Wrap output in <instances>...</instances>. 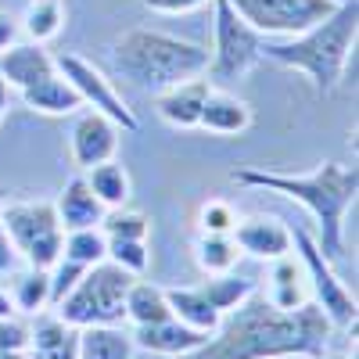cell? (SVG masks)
Here are the masks:
<instances>
[{"label": "cell", "instance_id": "obj_1", "mask_svg": "<svg viewBox=\"0 0 359 359\" xmlns=\"http://www.w3.org/2000/svg\"><path fill=\"white\" fill-rule=\"evenodd\" d=\"M331 331L334 323L313 298L298 309H277L266 294L252 291L184 359H309L327 352Z\"/></svg>", "mask_w": 359, "mask_h": 359}, {"label": "cell", "instance_id": "obj_2", "mask_svg": "<svg viewBox=\"0 0 359 359\" xmlns=\"http://www.w3.org/2000/svg\"><path fill=\"white\" fill-rule=\"evenodd\" d=\"M233 184L252 187V191H269L298 201L309 212L316 226V245L320 252L341 262L345 255V219L355 208L359 194V169L348 162H323L309 172H280V169H237Z\"/></svg>", "mask_w": 359, "mask_h": 359}, {"label": "cell", "instance_id": "obj_3", "mask_svg": "<svg viewBox=\"0 0 359 359\" xmlns=\"http://www.w3.org/2000/svg\"><path fill=\"white\" fill-rule=\"evenodd\" d=\"M355 36H359V0H345L323 22L309 25L306 33L266 40L262 57L273 65L302 72L320 97H331L345 79L348 57L355 50Z\"/></svg>", "mask_w": 359, "mask_h": 359}, {"label": "cell", "instance_id": "obj_4", "mask_svg": "<svg viewBox=\"0 0 359 359\" xmlns=\"http://www.w3.org/2000/svg\"><path fill=\"white\" fill-rule=\"evenodd\" d=\"M111 65L137 90L158 94V90H165L172 83L205 76L208 72V47L137 25V29H126L123 36H115Z\"/></svg>", "mask_w": 359, "mask_h": 359}, {"label": "cell", "instance_id": "obj_5", "mask_svg": "<svg viewBox=\"0 0 359 359\" xmlns=\"http://www.w3.org/2000/svg\"><path fill=\"white\" fill-rule=\"evenodd\" d=\"M0 79L18 90L25 108L40 115H72L83 108L79 94L57 72V62L43 50V43L15 40L8 50H0Z\"/></svg>", "mask_w": 359, "mask_h": 359}, {"label": "cell", "instance_id": "obj_6", "mask_svg": "<svg viewBox=\"0 0 359 359\" xmlns=\"http://www.w3.org/2000/svg\"><path fill=\"white\" fill-rule=\"evenodd\" d=\"M137 277L111 259H101L79 277V284L54 306V313L72 327L126 323V291Z\"/></svg>", "mask_w": 359, "mask_h": 359}, {"label": "cell", "instance_id": "obj_7", "mask_svg": "<svg viewBox=\"0 0 359 359\" xmlns=\"http://www.w3.org/2000/svg\"><path fill=\"white\" fill-rule=\"evenodd\" d=\"M0 226L11 237L22 266L50 269L62 259L65 230L54 212V201H8L0 205Z\"/></svg>", "mask_w": 359, "mask_h": 359}, {"label": "cell", "instance_id": "obj_8", "mask_svg": "<svg viewBox=\"0 0 359 359\" xmlns=\"http://www.w3.org/2000/svg\"><path fill=\"white\" fill-rule=\"evenodd\" d=\"M262 43L255 29L233 11L230 0H212V50H208V83L245 79L262 62Z\"/></svg>", "mask_w": 359, "mask_h": 359}, {"label": "cell", "instance_id": "obj_9", "mask_svg": "<svg viewBox=\"0 0 359 359\" xmlns=\"http://www.w3.org/2000/svg\"><path fill=\"white\" fill-rule=\"evenodd\" d=\"M291 252H294L298 262H302L306 280H309V294H313V302L327 313V320H331L334 327H355V316H359L355 294L334 273V262L320 252L316 237L309 230H291Z\"/></svg>", "mask_w": 359, "mask_h": 359}, {"label": "cell", "instance_id": "obj_10", "mask_svg": "<svg viewBox=\"0 0 359 359\" xmlns=\"http://www.w3.org/2000/svg\"><path fill=\"white\" fill-rule=\"evenodd\" d=\"M57 62V72H62L69 79V86L79 94L83 108H94L101 111L104 118H111V123L123 130V133H137L140 130V118L137 111L130 108V101L115 90V83L94 65V62H86V57L79 54H62V57H54Z\"/></svg>", "mask_w": 359, "mask_h": 359}, {"label": "cell", "instance_id": "obj_11", "mask_svg": "<svg viewBox=\"0 0 359 359\" xmlns=\"http://www.w3.org/2000/svg\"><path fill=\"white\" fill-rule=\"evenodd\" d=\"M230 4L266 40L306 33L309 25L323 22L338 8L334 0H230Z\"/></svg>", "mask_w": 359, "mask_h": 359}, {"label": "cell", "instance_id": "obj_12", "mask_svg": "<svg viewBox=\"0 0 359 359\" xmlns=\"http://www.w3.org/2000/svg\"><path fill=\"white\" fill-rule=\"evenodd\" d=\"M118 130L111 118H104L101 111H83L76 123H72V133H69V155H72V165L76 169H94L108 158H115L118 151Z\"/></svg>", "mask_w": 359, "mask_h": 359}, {"label": "cell", "instance_id": "obj_13", "mask_svg": "<svg viewBox=\"0 0 359 359\" xmlns=\"http://www.w3.org/2000/svg\"><path fill=\"white\" fill-rule=\"evenodd\" d=\"M208 76H194L184 83H172L165 90L155 94V111L162 123H169L172 130H198V118H201V104L208 97Z\"/></svg>", "mask_w": 359, "mask_h": 359}, {"label": "cell", "instance_id": "obj_14", "mask_svg": "<svg viewBox=\"0 0 359 359\" xmlns=\"http://www.w3.org/2000/svg\"><path fill=\"white\" fill-rule=\"evenodd\" d=\"M233 241L241 252L262 259V262H273L291 255V226L280 223L277 216H248V219H237L233 226Z\"/></svg>", "mask_w": 359, "mask_h": 359}, {"label": "cell", "instance_id": "obj_15", "mask_svg": "<svg viewBox=\"0 0 359 359\" xmlns=\"http://www.w3.org/2000/svg\"><path fill=\"white\" fill-rule=\"evenodd\" d=\"M130 338L140 352H151V355H191L194 348L205 345L208 334H201L194 327L180 323L176 316H169V320H158V323L130 327Z\"/></svg>", "mask_w": 359, "mask_h": 359}, {"label": "cell", "instance_id": "obj_16", "mask_svg": "<svg viewBox=\"0 0 359 359\" xmlns=\"http://www.w3.org/2000/svg\"><path fill=\"white\" fill-rule=\"evenodd\" d=\"M79 327L65 323L57 313H36L29 327V345L25 359H79Z\"/></svg>", "mask_w": 359, "mask_h": 359}, {"label": "cell", "instance_id": "obj_17", "mask_svg": "<svg viewBox=\"0 0 359 359\" xmlns=\"http://www.w3.org/2000/svg\"><path fill=\"white\" fill-rule=\"evenodd\" d=\"M252 126V104L245 97L230 94V90H219L212 83L208 97L201 104V118H198V130H208L216 137H237Z\"/></svg>", "mask_w": 359, "mask_h": 359}, {"label": "cell", "instance_id": "obj_18", "mask_svg": "<svg viewBox=\"0 0 359 359\" xmlns=\"http://www.w3.org/2000/svg\"><path fill=\"white\" fill-rule=\"evenodd\" d=\"M54 212L62 219V230H83V226H101L108 208L97 201L94 191H90L86 176H72L62 187V194H57Z\"/></svg>", "mask_w": 359, "mask_h": 359}, {"label": "cell", "instance_id": "obj_19", "mask_svg": "<svg viewBox=\"0 0 359 359\" xmlns=\"http://www.w3.org/2000/svg\"><path fill=\"white\" fill-rule=\"evenodd\" d=\"M137 345L130 338V327L123 323H101V327H79V359H133Z\"/></svg>", "mask_w": 359, "mask_h": 359}, {"label": "cell", "instance_id": "obj_20", "mask_svg": "<svg viewBox=\"0 0 359 359\" xmlns=\"http://www.w3.org/2000/svg\"><path fill=\"white\" fill-rule=\"evenodd\" d=\"M269 302L277 309H298L309 302V280H306V269L294 255L273 259V269H269Z\"/></svg>", "mask_w": 359, "mask_h": 359}, {"label": "cell", "instance_id": "obj_21", "mask_svg": "<svg viewBox=\"0 0 359 359\" xmlns=\"http://www.w3.org/2000/svg\"><path fill=\"white\" fill-rule=\"evenodd\" d=\"M165 302H169V313L180 323L194 327L201 334H212L223 323V313L201 294V287H165Z\"/></svg>", "mask_w": 359, "mask_h": 359}, {"label": "cell", "instance_id": "obj_22", "mask_svg": "<svg viewBox=\"0 0 359 359\" xmlns=\"http://www.w3.org/2000/svg\"><path fill=\"white\" fill-rule=\"evenodd\" d=\"M15 284H11V302L18 313L25 316H36L43 309H50V277H47V269H36V266H22L15 269Z\"/></svg>", "mask_w": 359, "mask_h": 359}, {"label": "cell", "instance_id": "obj_23", "mask_svg": "<svg viewBox=\"0 0 359 359\" xmlns=\"http://www.w3.org/2000/svg\"><path fill=\"white\" fill-rule=\"evenodd\" d=\"M169 302H165V287L151 284V280H133L126 291V323L140 327V323H158L169 320Z\"/></svg>", "mask_w": 359, "mask_h": 359}, {"label": "cell", "instance_id": "obj_24", "mask_svg": "<svg viewBox=\"0 0 359 359\" xmlns=\"http://www.w3.org/2000/svg\"><path fill=\"white\" fill-rule=\"evenodd\" d=\"M194 259L201 266V273L223 277V273H233L237 259H241V248H237L230 233H201L194 245Z\"/></svg>", "mask_w": 359, "mask_h": 359}, {"label": "cell", "instance_id": "obj_25", "mask_svg": "<svg viewBox=\"0 0 359 359\" xmlns=\"http://www.w3.org/2000/svg\"><path fill=\"white\" fill-rule=\"evenodd\" d=\"M86 176V184H90V191L97 194V201L104 205V208H118V205H126L130 201V172L118 165L115 158H108V162H101V165H94V169H86L83 172Z\"/></svg>", "mask_w": 359, "mask_h": 359}, {"label": "cell", "instance_id": "obj_26", "mask_svg": "<svg viewBox=\"0 0 359 359\" xmlns=\"http://www.w3.org/2000/svg\"><path fill=\"white\" fill-rule=\"evenodd\" d=\"M62 25H65V4L62 0H29L18 29H25V36L33 43H47L62 33Z\"/></svg>", "mask_w": 359, "mask_h": 359}, {"label": "cell", "instance_id": "obj_27", "mask_svg": "<svg viewBox=\"0 0 359 359\" xmlns=\"http://www.w3.org/2000/svg\"><path fill=\"white\" fill-rule=\"evenodd\" d=\"M62 255L90 269L94 262L108 259V237H104V230H101V226L65 230V241H62Z\"/></svg>", "mask_w": 359, "mask_h": 359}, {"label": "cell", "instance_id": "obj_28", "mask_svg": "<svg viewBox=\"0 0 359 359\" xmlns=\"http://www.w3.org/2000/svg\"><path fill=\"white\" fill-rule=\"evenodd\" d=\"M201 294L212 302L223 316L233 309V306H241L245 298L255 291V280H241V277H233V273H223V277H208L205 284H198Z\"/></svg>", "mask_w": 359, "mask_h": 359}, {"label": "cell", "instance_id": "obj_29", "mask_svg": "<svg viewBox=\"0 0 359 359\" xmlns=\"http://www.w3.org/2000/svg\"><path fill=\"white\" fill-rule=\"evenodd\" d=\"M101 230L104 237H137V241H147V233H151V219H147L144 212H137V208H108L104 219H101Z\"/></svg>", "mask_w": 359, "mask_h": 359}, {"label": "cell", "instance_id": "obj_30", "mask_svg": "<svg viewBox=\"0 0 359 359\" xmlns=\"http://www.w3.org/2000/svg\"><path fill=\"white\" fill-rule=\"evenodd\" d=\"M108 259L123 266L126 273L140 277L151 262V252H147V241H137V237H108Z\"/></svg>", "mask_w": 359, "mask_h": 359}, {"label": "cell", "instance_id": "obj_31", "mask_svg": "<svg viewBox=\"0 0 359 359\" xmlns=\"http://www.w3.org/2000/svg\"><path fill=\"white\" fill-rule=\"evenodd\" d=\"M198 226H201V233H233L237 212H233L226 201L208 198V201L198 208Z\"/></svg>", "mask_w": 359, "mask_h": 359}, {"label": "cell", "instance_id": "obj_32", "mask_svg": "<svg viewBox=\"0 0 359 359\" xmlns=\"http://www.w3.org/2000/svg\"><path fill=\"white\" fill-rule=\"evenodd\" d=\"M86 273V266H79V262H72V259H57L50 269H47V277H50V306H57L62 298L79 284V277Z\"/></svg>", "mask_w": 359, "mask_h": 359}, {"label": "cell", "instance_id": "obj_33", "mask_svg": "<svg viewBox=\"0 0 359 359\" xmlns=\"http://www.w3.org/2000/svg\"><path fill=\"white\" fill-rule=\"evenodd\" d=\"M29 345V327L15 316H0V352H25Z\"/></svg>", "mask_w": 359, "mask_h": 359}, {"label": "cell", "instance_id": "obj_34", "mask_svg": "<svg viewBox=\"0 0 359 359\" xmlns=\"http://www.w3.org/2000/svg\"><path fill=\"white\" fill-rule=\"evenodd\" d=\"M144 4L151 8L155 15H169V18H176V15H194V11L208 8L212 0H144Z\"/></svg>", "mask_w": 359, "mask_h": 359}, {"label": "cell", "instance_id": "obj_35", "mask_svg": "<svg viewBox=\"0 0 359 359\" xmlns=\"http://www.w3.org/2000/svg\"><path fill=\"white\" fill-rule=\"evenodd\" d=\"M18 266H22V259H18V252H15V245H11V237L4 233V226H0V277L15 273Z\"/></svg>", "mask_w": 359, "mask_h": 359}, {"label": "cell", "instance_id": "obj_36", "mask_svg": "<svg viewBox=\"0 0 359 359\" xmlns=\"http://www.w3.org/2000/svg\"><path fill=\"white\" fill-rule=\"evenodd\" d=\"M15 40H18V22L0 8V50H8Z\"/></svg>", "mask_w": 359, "mask_h": 359}, {"label": "cell", "instance_id": "obj_37", "mask_svg": "<svg viewBox=\"0 0 359 359\" xmlns=\"http://www.w3.org/2000/svg\"><path fill=\"white\" fill-rule=\"evenodd\" d=\"M8 108H11V86H8L4 79H0V123H4Z\"/></svg>", "mask_w": 359, "mask_h": 359}, {"label": "cell", "instance_id": "obj_38", "mask_svg": "<svg viewBox=\"0 0 359 359\" xmlns=\"http://www.w3.org/2000/svg\"><path fill=\"white\" fill-rule=\"evenodd\" d=\"M0 316H18V309H15V302H11V294H8V287H0Z\"/></svg>", "mask_w": 359, "mask_h": 359}, {"label": "cell", "instance_id": "obj_39", "mask_svg": "<svg viewBox=\"0 0 359 359\" xmlns=\"http://www.w3.org/2000/svg\"><path fill=\"white\" fill-rule=\"evenodd\" d=\"M0 359H25V352H0Z\"/></svg>", "mask_w": 359, "mask_h": 359}, {"label": "cell", "instance_id": "obj_40", "mask_svg": "<svg viewBox=\"0 0 359 359\" xmlns=\"http://www.w3.org/2000/svg\"><path fill=\"white\" fill-rule=\"evenodd\" d=\"M309 359H345V355H327V352H320V355H309Z\"/></svg>", "mask_w": 359, "mask_h": 359}, {"label": "cell", "instance_id": "obj_41", "mask_svg": "<svg viewBox=\"0 0 359 359\" xmlns=\"http://www.w3.org/2000/svg\"><path fill=\"white\" fill-rule=\"evenodd\" d=\"M4 198H8V191H4V187H0V205H4Z\"/></svg>", "mask_w": 359, "mask_h": 359}, {"label": "cell", "instance_id": "obj_42", "mask_svg": "<svg viewBox=\"0 0 359 359\" xmlns=\"http://www.w3.org/2000/svg\"><path fill=\"white\" fill-rule=\"evenodd\" d=\"M334 4H345V0H334Z\"/></svg>", "mask_w": 359, "mask_h": 359}]
</instances>
